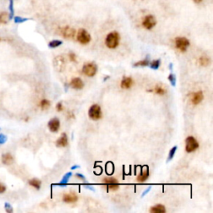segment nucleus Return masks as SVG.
Here are the masks:
<instances>
[{"label": "nucleus", "mask_w": 213, "mask_h": 213, "mask_svg": "<svg viewBox=\"0 0 213 213\" xmlns=\"http://www.w3.org/2000/svg\"><path fill=\"white\" fill-rule=\"evenodd\" d=\"M120 43V35L116 31L109 32L106 37L105 44L108 49H115L119 45Z\"/></svg>", "instance_id": "obj_1"}, {"label": "nucleus", "mask_w": 213, "mask_h": 213, "mask_svg": "<svg viewBox=\"0 0 213 213\" xmlns=\"http://www.w3.org/2000/svg\"><path fill=\"white\" fill-rule=\"evenodd\" d=\"M185 149L187 153H191L193 151H197L199 148V143L197 141V139L192 137V136H189L186 138L185 140Z\"/></svg>", "instance_id": "obj_2"}, {"label": "nucleus", "mask_w": 213, "mask_h": 213, "mask_svg": "<svg viewBox=\"0 0 213 213\" xmlns=\"http://www.w3.org/2000/svg\"><path fill=\"white\" fill-rule=\"evenodd\" d=\"M97 72V64L93 62H87L83 66V69H82V73L84 75L89 78H92L96 75Z\"/></svg>", "instance_id": "obj_3"}, {"label": "nucleus", "mask_w": 213, "mask_h": 213, "mask_svg": "<svg viewBox=\"0 0 213 213\" xmlns=\"http://www.w3.org/2000/svg\"><path fill=\"white\" fill-rule=\"evenodd\" d=\"M91 39H92L91 35L86 29L80 28L78 30V33H77V40L78 43H80L83 45H86L91 42Z\"/></svg>", "instance_id": "obj_4"}, {"label": "nucleus", "mask_w": 213, "mask_h": 213, "mask_svg": "<svg viewBox=\"0 0 213 213\" xmlns=\"http://www.w3.org/2000/svg\"><path fill=\"white\" fill-rule=\"evenodd\" d=\"M175 46L177 49L185 53L190 46V41L184 37H177L175 38Z\"/></svg>", "instance_id": "obj_5"}, {"label": "nucleus", "mask_w": 213, "mask_h": 213, "mask_svg": "<svg viewBox=\"0 0 213 213\" xmlns=\"http://www.w3.org/2000/svg\"><path fill=\"white\" fill-rule=\"evenodd\" d=\"M102 108L97 104H93L90 107L88 110V117L92 120L97 121L102 117Z\"/></svg>", "instance_id": "obj_6"}, {"label": "nucleus", "mask_w": 213, "mask_h": 213, "mask_svg": "<svg viewBox=\"0 0 213 213\" xmlns=\"http://www.w3.org/2000/svg\"><path fill=\"white\" fill-rule=\"evenodd\" d=\"M143 28L147 30L152 29L156 24V18L153 16V15H147V16L144 17V19L143 20V23H142Z\"/></svg>", "instance_id": "obj_7"}, {"label": "nucleus", "mask_w": 213, "mask_h": 213, "mask_svg": "<svg viewBox=\"0 0 213 213\" xmlns=\"http://www.w3.org/2000/svg\"><path fill=\"white\" fill-rule=\"evenodd\" d=\"M103 183L107 186V188L113 190V191H117L119 188L118 181L116 178L113 177H106L103 178Z\"/></svg>", "instance_id": "obj_8"}, {"label": "nucleus", "mask_w": 213, "mask_h": 213, "mask_svg": "<svg viewBox=\"0 0 213 213\" xmlns=\"http://www.w3.org/2000/svg\"><path fill=\"white\" fill-rule=\"evenodd\" d=\"M60 33L64 38H73L75 37L76 31L74 28L69 27V26H65L60 28Z\"/></svg>", "instance_id": "obj_9"}, {"label": "nucleus", "mask_w": 213, "mask_h": 213, "mask_svg": "<svg viewBox=\"0 0 213 213\" xmlns=\"http://www.w3.org/2000/svg\"><path fill=\"white\" fill-rule=\"evenodd\" d=\"M204 99V95L202 91H197L196 92H192L191 94V102L193 105H198L202 103Z\"/></svg>", "instance_id": "obj_10"}, {"label": "nucleus", "mask_w": 213, "mask_h": 213, "mask_svg": "<svg viewBox=\"0 0 213 213\" xmlns=\"http://www.w3.org/2000/svg\"><path fill=\"white\" fill-rule=\"evenodd\" d=\"M48 127L51 132H57L60 128V120L58 117L52 118L48 123Z\"/></svg>", "instance_id": "obj_11"}, {"label": "nucleus", "mask_w": 213, "mask_h": 213, "mask_svg": "<svg viewBox=\"0 0 213 213\" xmlns=\"http://www.w3.org/2000/svg\"><path fill=\"white\" fill-rule=\"evenodd\" d=\"M70 87L75 90H81L84 87V83L80 78H74L71 81Z\"/></svg>", "instance_id": "obj_12"}, {"label": "nucleus", "mask_w": 213, "mask_h": 213, "mask_svg": "<svg viewBox=\"0 0 213 213\" xmlns=\"http://www.w3.org/2000/svg\"><path fill=\"white\" fill-rule=\"evenodd\" d=\"M54 66L55 68H57L58 71H62L65 68V64H66V62H65L64 58L62 57V56H58L55 59H54Z\"/></svg>", "instance_id": "obj_13"}, {"label": "nucleus", "mask_w": 213, "mask_h": 213, "mask_svg": "<svg viewBox=\"0 0 213 213\" xmlns=\"http://www.w3.org/2000/svg\"><path fill=\"white\" fill-rule=\"evenodd\" d=\"M134 84V81L131 77H124L121 82V87L122 89H130Z\"/></svg>", "instance_id": "obj_14"}, {"label": "nucleus", "mask_w": 213, "mask_h": 213, "mask_svg": "<svg viewBox=\"0 0 213 213\" xmlns=\"http://www.w3.org/2000/svg\"><path fill=\"white\" fill-rule=\"evenodd\" d=\"M68 145V138L66 133H62V136L60 137L56 142V146L58 147H65Z\"/></svg>", "instance_id": "obj_15"}, {"label": "nucleus", "mask_w": 213, "mask_h": 213, "mask_svg": "<svg viewBox=\"0 0 213 213\" xmlns=\"http://www.w3.org/2000/svg\"><path fill=\"white\" fill-rule=\"evenodd\" d=\"M78 200V196L73 192H70V193H68V194L63 195L62 197V201L64 202L65 203H74L76 202Z\"/></svg>", "instance_id": "obj_16"}, {"label": "nucleus", "mask_w": 213, "mask_h": 213, "mask_svg": "<svg viewBox=\"0 0 213 213\" xmlns=\"http://www.w3.org/2000/svg\"><path fill=\"white\" fill-rule=\"evenodd\" d=\"M148 92H154V93H156V94L162 96V95H165L167 93V89L165 88L163 86H162V85H156L153 89L148 90Z\"/></svg>", "instance_id": "obj_17"}, {"label": "nucleus", "mask_w": 213, "mask_h": 213, "mask_svg": "<svg viewBox=\"0 0 213 213\" xmlns=\"http://www.w3.org/2000/svg\"><path fill=\"white\" fill-rule=\"evenodd\" d=\"M2 162H3V164L8 165H8L13 164L14 157H13V156L10 153L7 152V153L3 154V156H2Z\"/></svg>", "instance_id": "obj_18"}, {"label": "nucleus", "mask_w": 213, "mask_h": 213, "mask_svg": "<svg viewBox=\"0 0 213 213\" xmlns=\"http://www.w3.org/2000/svg\"><path fill=\"white\" fill-rule=\"evenodd\" d=\"M149 64H150V57L147 56V57H146V58H144V59L140 60V61L135 62V63L133 64V67H134V68H138V67H147V66H149Z\"/></svg>", "instance_id": "obj_19"}, {"label": "nucleus", "mask_w": 213, "mask_h": 213, "mask_svg": "<svg viewBox=\"0 0 213 213\" xmlns=\"http://www.w3.org/2000/svg\"><path fill=\"white\" fill-rule=\"evenodd\" d=\"M151 213H165L166 212V208L162 204H157L156 206L151 207L150 209Z\"/></svg>", "instance_id": "obj_20"}, {"label": "nucleus", "mask_w": 213, "mask_h": 213, "mask_svg": "<svg viewBox=\"0 0 213 213\" xmlns=\"http://www.w3.org/2000/svg\"><path fill=\"white\" fill-rule=\"evenodd\" d=\"M149 177V171H148V167H147V169L145 171L142 170V173L138 177L137 180L139 182H144L147 180V178Z\"/></svg>", "instance_id": "obj_21"}, {"label": "nucleus", "mask_w": 213, "mask_h": 213, "mask_svg": "<svg viewBox=\"0 0 213 213\" xmlns=\"http://www.w3.org/2000/svg\"><path fill=\"white\" fill-rule=\"evenodd\" d=\"M28 183L31 186L34 187L37 190H39L41 188V184H42V181L39 180V179H37V178H32L31 180H29Z\"/></svg>", "instance_id": "obj_22"}, {"label": "nucleus", "mask_w": 213, "mask_h": 213, "mask_svg": "<svg viewBox=\"0 0 213 213\" xmlns=\"http://www.w3.org/2000/svg\"><path fill=\"white\" fill-rule=\"evenodd\" d=\"M72 176H73L72 173H66V174H65V175L63 176V177H62V181H60L59 183L58 184V186H66V185L68 184V181H69V179H70V178L72 177Z\"/></svg>", "instance_id": "obj_23"}, {"label": "nucleus", "mask_w": 213, "mask_h": 213, "mask_svg": "<svg viewBox=\"0 0 213 213\" xmlns=\"http://www.w3.org/2000/svg\"><path fill=\"white\" fill-rule=\"evenodd\" d=\"M198 62L202 67H207L208 65L211 63V59L207 56H202L198 60Z\"/></svg>", "instance_id": "obj_24"}, {"label": "nucleus", "mask_w": 213, "mask_h": 213, "mask_svg": "<svg viewBox=\"0 0 213 213\" xmlns=\"http://www.w3.org/2000/svg\"><path fill=\"white\" fill-rule=\"evenodd\" d=\"M10 19V16L7 12H3L0 14V23H7Z\"/></svg>", "instance_id": "obj_25"}, {"label": "nucleus", "mask_w": 213, "mask_h": 213, "mask_svg": "<svg viewBox=\"0 0 213 213\" xmlns=\"http://www.w3.org/2000/svg\"><path fill=\"white\" fill-rule=\"evenodd\" d=\"M50 106H51V103H50L49 100L43 99L40 102V108L42 110H47V109H49Z\"/></svg>", "instance_id": "obj_26"}, {"label": "nucleus", "mask_w": 213, "mask_h": 213, "mask_svg": "<svg viewBox=\"0 0 213 213\" xmlns=\"http://www.w3.org/2000/svg\"><path fill=\"white\" fill-rule=\"evenodd\" d=\"M160 65H161V59H156L153 60L152 62H150V68L153 70H157L158 68H160Z\"/></svg>", "instance_id": "obj_27"}, {"label": "nucleus", "mask_w": 213, "mask_h": 213, "mask_svg": "<svg viewBox=\"0 0 213 213\" xmlns=\"http://www.w3.org/2000/svg\"><path fill=\"white\" fill-rule=\"evenodd\" d=\"M62 44V41L55 39V40H53V41H51V42H49V47L50 48V49H56V48H58V47L61 46Z\"/></svg>", "instance_id": "obj_28"}, {"label": "nucleus", "mask_w": 213, "mask_h": 213, "mask_svg": "<svg viewBox=\"0 0 213 213\" xmlns=\"http://www.w3.org/2000/svg\"><path fill=\"white\" fill-rule=\"evenodd\" d=\"M177 150V146H174L173 148L171 149L170 151H169V154H168V157H167V162H170L171 160L173 159V157L175 156Z\"/></svg>", "instance_id": "obj_29"}, {"label": "nucleus", "mask_w": 213, "mask_h": 213, "mask_svg": "<svg viewBox=\"0 0 213 213\" xmlns=\"http://www.w3.org/2000/svg\"><path fill=\"white\" fill-rule=\"evenodd\" d=\"M168 81L170 82L171 85L173 87H176L177 85V77L174 73H170L168 76Z\"/></svg>", "instance_id": "obj_30"}, {"label": "nucleus", "mask_w": 213, "mask_h": 213, "mask_svg": "<svg viewBox=\"0 0 213 213\" xmlns=\"http://www.w3.org/2000/svg\"><path fill=\"white\" fill-rule=\"evenodd\" d=\"M14 0H9V16H10V19H12L14 17Z\"/></svg>", "instance_id": "obj_31"}, {"label": "nucleus", "mask_w": 213, "mask_h": 213, "mask_svg": "<svg viewBox=\"0 0 213 213\" xmlns=\"http://www.w3.org/2000/svg\"><path fill=\"white\" fill-rule=\"evenodd\" d=\"M14 19L15 23H24V22L28 20V19H25V18H22V17L19 16L14 17Z\"/></svg>", "instance_id": "obj_32"}, {"label": "nucleus", "mask_w": 213, "mask_h": 213, "mask_svg": "<svg viewBox=\"0 0 213 213\" xmlns=\"http://www.w3.org/2000/svg\"><path fill=\"white\" fill-rule=\"evenodd\" d=\"M68 58H69V59H70V61H72V62H77V56H76V54L74 53H73V52H70V53H68Z\"/></svg>", "instance_id": "obj_33"}, {"label": "nucleus", "mask_w": 213, "mask_h": 213, "mask_svg": "<svg viewBox=\"0 0 213 213\" xmlns=\"http://www.w3.org/2000/svg\"><path fill=\"white\" fill-rule=\"evenodd\" d=\"M4 207H5V211L8 213H12L13 211H14V210H13V207H12V206H11L9 203L6 202L5 205H4Z\"/></svg>", "instance_id": "obj_34"}, {"label": "nucleus", "mask_w": 213, "mask_h": 213, "mask_svg": "<svg viewBox=\"0 0 213 213\" xmlns=\"http://www.w3.org/2000/svg\"><path fill=\"white\" fill-rule=\"evenodd\" d=\"M7 140H8L7 136L3 135V134H0V144H3V143H5L6 142H7Z\"/></svg>", "instance_id": "obj_35"}, {"label": "nucleus", "mask_w": 213, "mask_h": 213, "mask_svg": "<svg viewBox=\"0 0 213 213\" xmlns=\"http://www.w3.org/2000/svg\"><path fill=\"white\" fill-rule=\"evenodd\" d=\"M56 109H57L58 112H62V111L63 110V106H62V102L58 103V104L56 105Z\"/></svg>", "instance_id": "obj_36"}, {"label": "nucleus", "mask_w": 213, "mask_h": 213, "mask_svg": "<svg viewBox=\"0 0 213 213\" xmlns=\"http://www.w3.org/2000/svg\"><path fill=\"white\" fill-rule=\"evenodd\" d=\"M6 191V186L3 184L0 183V194H2Z\"/></svg>", "instance_id": "obj_37"}, {"label": "nucleus", "mask_w": 213, "mask_h": 213, "mask_svg": "<svg viewBox=\"0 0 213 213\" xmlns=\"http://www.w3.org/2000/svg\"><path fill=\"white\" fill-rule=\"evenodd\" d=\"M151 186H148L147 188L146 189L145 191H144V192H143V194H142V197H145L146 195L147 194V193H148V192H150V191H151Z\"/></svg>", "instance_id": "obj_38"}, {"label": "nucleus", "mask_w": 213, "mask_h": 213, "mask_svg": "<svg viewBox=\"0 0 213 213\" xmlns=\"http://www.w3.org/2000/svg\"><path fill=\"white\" fill-rule=\"evenodd\" d=\"M76 177H77L78 178H79V179L83 180V181H85V180H86L85 177H84L83 174H81V173H76Z\"/></svg>", "instance_id": "obj_39"}, {"label": "nucleus", "mask_w": 213, "mask_h": 213, "mask_svg": "<svg viewBox=\"0 0 213 213\" xmlns=\"http://www.w3.org/2000/svg\"><path fill=\"white\" fill-rule=\"evenodd\" d=\"M85 188L89 189V190H91V191H92V192H94V191H95V189L93 188V187H91V186H88V185H86V186H85Z\"/></svg>", "instance_id": "obj_40"}, {"label": "nucleus", "mask_w": 213, "mask_h": 213, "mask_svg": "<svg viewBox=\"0 0 213 213\" xmlns=\"http://www.w3.org/2000/svg\"><path fill=\"white\" fill-rule=\"evenodd\" d=\"M79 167H79L78 165H73V167H71V169H72V170H75V169H77V168H79Z\"/></svg>", "instance_id": "obj_41"}, {"label": "nucleus", "mask_w": 213, "mask_h": 213, "mask_svg": "<svg viewBox=\"0 0 213 213\" xmlns=\"http://www.w3.org/2000/svg\"><path fill=\"white\" fill-rule=\"evenodd\" d=\"M193 2L198 4V3H202V0H193Z\"/></svg>", "instance_id": "obj_42"}, {"label": "nucleus", "mask_w": 213, "mask_h": 213, "mask_svg": "<svg viewBox=\"0 0 213 213\" xmlns=\"http://www.w3.org/2000/svg\"><path fill=\"white\" fill-rule=\"evenodd\" d=\"M173 64L171 62L170 64H169V69H170L171 71H173Z\"/></svg>", "instance_id": "obj_43"}, {"label": "nucleus", "mask_w": 213, "mask_h": 213, "mask_svg": "<svg viewBox=\"0 0 213 213\" xmlns=\"http://www.w3.org/2000/svg\"><path fill=\"white\" fill-rule=\"evenodd\" d=\"M109 78V76H108V77H105L104 78V81H107V79H108Z\"/></svg>", "instance_id": "obj_44"}, {"label": "nucleus", "mask_w": 213, "mask_h": 213, "mask_svg": "<svg viewBox=\"0 0 213 213\" xmlns=\"http://www.w3.org/2000/svg\"><path fill=\"white\" fill-rule=\"evenodd\" d=\"M0 41H1V38H0Z\"/></svg>", "instance_id": "obj_45"}, {"label": "nucleus", "mask_w": 213, "mask_h": 213, "mask_svg": "<svg viewBox=\"0 0 213 213\" xmlns=\"http://www.w3.org/2000/svg\"><path fill=\"white\" fill-rule=\"evenodd\" d=\"M0 130H1V128H0Z\"/></svg>", "instance_id": "obj_46"}]
</instances>
